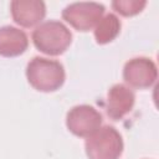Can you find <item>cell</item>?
Returning <instances> with one entry per match:
<instances>
[{
  "mask_svg": "<svg viewBox=\"0 0 159 159\" xmlns=\"http://www.w3.org/2000/svg\"><path fill=\"white\" fill-rule=\"evenodd\" d=\"M26 77L35 89L53 92L63 84L66 75L61 62L36 56L26 66Z\"/></svg>",
  "mask_w": 159,
  "mask_h": 159,
  "instance_id": "cell-1",
  "label": "cell"
},
{
  "mask_svg": "<svg viewBox=\"0 0 159 159\" xmlns=\"http://www.w3.org/2000/svg\"><path fill=\"white\" fill-rule=\"evenodd\" d=\"M72 41L71 31L57 20H48L39 26L32 32V42L35 47L50 56L63 53Z\"/></svg>",
  "mask_w": 159,
  "mask_h": 159,
  "instance_id": "cell-2",
  "label": "cell"
},
{
  "mask_svg": "<svg viewBox=\"0 0 159 159\" xmlns=\"http://www.w3.org/2000/svg\"><path fill=\"white\" fill-rule=\"evenodd\" d=\"M88 159H119L123 152V139L112 125H103L86 139Z\"/></svg>",
  "mask_w": 159,
  "mask_h": 159,
  "instance_id": "cell-3",
  "label": "cell"
},
{
  "mask_svg": "<svg viewBox=\"0 0 159 159\" xmlns=\"http://www.w3.org/2000/svg\"><path fill=\"white\" fill-rule=\"evenodd\" d=\"M104 6L99 2H73L67 5L62 11V17L73 29L78 31H88L98 24L103 17Z\"/></svg>",
  "mask_w": 159,
  "mask_h": 159,
  "instance_id": "cell-4",
  "label": "cell"
},
{
  "mask_svg": "<svg viewBox=\"0 0 159 159\" xmlns=\"http://www.w3.org/2000/svg\"><path fill=\"white\" fill-rule=\"evenodd\" d=\"M102 114L92 106L80 104L71 108L66 116V125L77 137L88 138L101 128Z\"/></svg>",
  "mask_w": 159,
  "mask_h": 159,
  "instance_id": "cell-5",
  "label": "cell"
},
{
  "mask_svg": "<svg viewBox=\"0 0 159 159\" xmlns=\"http://www.w3.org/2000/svg\"><path fill=\"white\" fill-rule=\"evenodd\" d=\"M158 77L155 63L148 57H134L123 68V78L133 88L144 89L153 86Z\"/></svg>",
  "mask_w": 159,
  "mask_h": 159,
  "instance_id": "cell-6",
  "label": "cell"
},
{
  "mask_svg": "<svg viewBox=\"0 0 159 159\" xmlns=\"http://www.w3.org/2000/svg\"><path fill=\"white\" fill-rule=\"evenodd\" d=\"M135 102L134 92L125 84L117 83L112 86L107 94L106 112L107 116L113 120L122 119L127 113L130 112Z\"/></svg>",
  "mask_w": 159,
  "mask_h": 159,
  "instance_id": "cell-7",
  "label": "cell"
},
{
  "mask_svg": "<svg viewBox=\"0 0 159 159\" xmlns=\"http://www.w3.org/2000/svg\"><path fill=\"white\" fill-rule=\"evenodd\" d=\"M10 10L14 21L22 27L36 26L46 15V5L40 0H14Z\"/></svg>",
  "mask_w": 159,
  "mask_h": 159,
  "instance_id": "cell-8",
  "label": "cell"
},
{
  "mask_svg": "<svg viewBox=\"0 0 159 159\" xmlns=\"http://www.w3.org/2000/svg\"><path fill=\"white\" fill-rule=\"evenodd\" d=\"M29 46L27 35L14 26L0 27V56L15 57L22 55Z\"/></svg>",
  "mask_w": 159,
  "mask_h": 159,
  "instance_id": "cell-9",
  "label": "cell"
},
{
  "mask_svg": "<svg viewBox=\"0 0 159 159\" xmlns=\"http://www.w3.org/2000/svg\"><path fill=\"white\" fill-rule=\"evenodd\" d=\"M120 21L114 14L104 15L94 27L96 41L101 45L113 41L120 31Z\"/></svg>",
  "mask_w": 159,
  "mask_h": 159,
  "instance_id": "cell-10",
  "label": "cell"
},
{
  "mask_svg": "<svg viewBox=\"0 0 159 159\" xmlns=\"http://www.w3.org/2000/svg\"><path fill=\"white\" fill-rule=\"evenodd\" d=\"M145 5V0H116L112 2V7L123 16L137 15L144 9Z\"/></svg>",
  "mask_w": 159,
  "mask_h": 159,
  "instance_id": "cell-11",
  "label": "cell"
}]
</instances>
